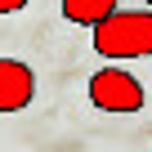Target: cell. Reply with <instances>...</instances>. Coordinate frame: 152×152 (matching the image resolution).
Segmentation results:
<instances>
[{"instance_id":"1","label":"cell","mask_w":152,"mask_h":152,"mask_svg":"<svg viewBox=\"0 0 152 152\" xmlns=\"http://www.w3.org/2000/svg\"><path fill=\"white\" fill-rule=\"evenodd\" d=\"M94 49L112 63L148 58L152 54V9H116L107 23L94 27Z\"/></svg>"},{"instance_id":"2","label":"cell","mask_w":152,"mask_h":152,"mask_svg":"<svg viewBox=\"0 0 152 152\" xmlns=\"http://www.w3.org/2000/svg\"><path fill=\"white\" fill-rule=\"evenodd\" d=\"M90 103L99 112H139L148 94H143V81L130 76L125 67H99L90 76Z\"/></svg>"},{"instance_id":"3","label":"cell","mask_w":152,"mask_h":152,"mask_svg":"<svg viewBox=\"0 0 152 152\" xmlns=\"http://www.w3.org/2000/svg\"><path fill=\"white\" fill-rule=\"evenodd\" d=\"M36 99V72L18 58H0V112H23Z\"/></svg>"},{"instance_id":"4","label":"cell","mask_w":152,"mask_h":152,"mask_svg":"<svg viewBox=\"0 0 152 152\" xmlns=\"http://www.w3.org/2000/svg\"><path fill=\"white\" fill-rule=\"evenodd\" d=\"M116 5L121 0H58V9H63V18L67 23H76V27H99V23H107L112 14H116Z\"/></svg>"},{"instance_id":"5","label":"cell","mask_w":152,"mask_h":152,"mask_svg":"<svg viewBox=\"0 0 152 152\" xmlns=\"http://www.w3.org/2000/svg\"><path fill=\"white\" fill-rule=\"evenodd\" d=\"M18 9H27V0H0V14H18Z\"/></svg>"},{"instance_id":"6","label":"cell","mask_w":152,"mask_h":152,"mask_svg":"<svg viewBox=\"0 0 152 152\" xmlns=\"http://www.w3.org/2000/svg\"><path fill=\"white\" fill-rule=\"evenodd\" d=\"M143 5H152V0H143Z\"/></svg>"}]
</instances>
